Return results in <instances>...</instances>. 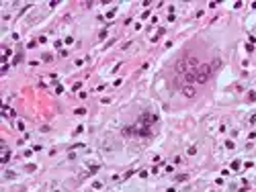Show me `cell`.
<instances>
[{
	"label": "cell",
	"instance_id": "277c9868",
	"mask_svg": "<svg viewBox=\"0 0 256 192\" xmlns=\"http://www.w3.org/2000/svg\"><path fill=\"white\" fill-rule=\"evenodd\" d=\"M8 159H10V153H8L6 149H4V155H2V159H0V162H2V164H6V162H8Z\"/></svg>",
	"mask_w": 256,
	"mask_h": 192
},
{
	"label": "cell",
	"instance_id": "3957f363",
	"mask_svg": "<svg viewBox=\"0 0 256 192\" xmlns=\"http://www.w3.org/2000/svg\"><path fill=\"white\" fill-rule=\"evenodd\" d=\"M182 94L187 96V98H193V96L197 94V92H195V88H193V86H185V88H182Z\"/></svg>",
	"mask_w": 256,
	"mask_h": 192
},
{
	"label": "cell",
	"instance_id": "5b68a950",
	"mask_svg": "<svg viewBox=\"0 0 256 192\" xmlns=\"http://www.w3.org/2000/svg\"><path fill=\"white\" fill-rule=\"evenodd\" d=\"M17 129H19V131L25 129V123H23V121H17Z\"/></svg>",
	"mask_w": 256,
	"mask_h": 192
},
{
	"label": "cell",
	"instance_id": "7a4b0ae2",
	"mask_svg": "<svg viewBox=\"0 0 256 192\" xmlns=\"http://www.w3.org/2000/svg\"><path fill=\"white\" fill-rule=\"evenodd\" d=\"M189 68H199V59H197V57H189V59L180 61L178 66H176V70H178V72H187Z\"/></svg>",
	"mask_w": 256,
	"mask_h": 192
},
{
	"label": "cell",
	"instance_id": "6da1fadb",
	"mask_svg": "<svg viewBox=\"0 0 256 192\" xmlns=\"http://www.w3.org/2000/svg\"><path fill=\"white\" fill-rule=\"evenodd\" d=\"M211 72H213V66H209V63H203L195 70V80H197L199 84H205L209 78H211Z\"/></svg>",
	"mask_w": 256,
	"mask_h": 192
}]
</instances>
